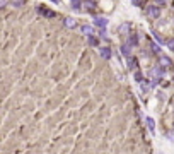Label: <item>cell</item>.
<instances>
[{
  "mask_svg": "<svg viewBox=\"0 0 174 154\" xmlns=\"http://www.w3.org/2000/svg\"><path fill=\"white\" fill-rule=\"evenodd\" d=\"M128 65L132 70H138V60L135 57H128Z\"/></svg>",
  "mask_w": 174,
  "mask_h": 154,
  "instance_id": "8fae6325",
  "label": "cell"
},
{
  "mask_svg": "<svg viewBox=\"0 0 174 154\" xmlns=\"http://www.w3.org/2000/svg\"><path fill=\"white\" fill-rule=\"evenodd\" d=\"M38 12L43 14V16H46V17H55V12H51V10H48V9H45V7H38Z\"/></svg>",
  "mask_w": 174,
  "mask_h": 154,
  "instance_id": "7c38bea8",
  "label": "cell"
},
{
  "mask_svg": "<svg viewBox=\"0 0 174 154\" xmlns=\"http://www.w3.org/2000/svg\"><path fill=\"white\" fill-rule=\"evenodd\" d=\"M99 36H101V38H104V39H108V33H106V28L99 29Z\"/></svg>",
  "mask_w": 174,
  "mask_h": 154,
  "instance_id": "ffe728a7",
  "label": "cell"
},
{
  "mask_svg": "<svg viewBox=\"0 0 174 154\" xmlns=\"http://www.w3.org/2000/svg\"><path fill=\"white\" fill-rule=\"evenodd\" d=\"M80 31L84 33V34H87V36L94 34V28H92V26H89V24H82L80 26Z\"/></svg>",
  "mask_w": 174,
  "mask_h": 154,
  "instance_id": "30bf717a",
  "label": "cell"
},
{
  "mask_svg": "<svg viewBox=\"0 0 174 154\" xmlns=\"http://www.w3.org/2000/svg\"><path fill=\"white\" fill-rule=\"evenodd\" d=\"M94 26H97V28H106L108 26V19L106 17H94Z\"/></svg>",
  "mask_w": 174,
  "mask_h": 154,
  "instance_id": "5b68a950",
  "label": "cell"
},
{
  "mask_svg": "<svg viewBox=\"0 0 174 154\" xmlns=\"http://www.w3.org/2000/svg\"><path fill=\"white\" fill-rule=\"evenodd\" d=\"M63 24L67 26L68 29H74L75 26H77V21L74 19V17H65V21H63Z\"/></svg>",
  "mask_w": 174,
  "mask_h": 154,
  "instance_id": "52a82bcc",
  "label": "cell"
},
{
  "mask_svg": "<svg viewBox=\"0 0 174 154\" xmlns=\"http://www.w3.org/2000/svg\"><path fill=\"white\" fill-rule=\"evenodd\" d=\"M132 3H133V5H137V7L142 5V3H140V0H132Z\"/></svg>",
  "mask_w": 174,
  "mask_h": 154,
  "instance_id": "d4e9b609",
  "label": "cell"
},
{
  "mask_svg": "<svg viewBox=\"0 0 174 154\" xmlns=\"http://www.w3.org/2000/svg\"><path fill=\"white\" fill-rule=\"evenodd\" d=\"M22 3H24V0H12V5H16V7L22 5Z\"/></svg>",
  "mask_w": 174,
  "mask_h": 154,
  "instance_id": "603a6c76",
  "label": "cell"
},
{
  "mask_svg": "<svg viewBox=\"0 0 174 154\" xmlns=\"http://www.w3.org/2000/svg\"><path fill=\"white\" fill-rule=\"evenodd\" d=\"M148 75H150V79L152 80H159V79H162L164 77V67H154V69H150V72H148Z\"/></svg>",
  "mask_w": 174,
  "mask_h": 154,
  "instance_id": "6da1fadb",
  "label": "cell"
},
{
  "mask_svg": "<svg viewBox=\"0 0 174 154\" xmlns=\"http://www.w3.org/2000/svg\"><path fill=\"white\" fill-rule=\"evenodd\" d=\"M82 7H84V9L85 10H89V12H92V10L94 9H96V2H94V0H85V2H84V5H82Z\"/></svg>",
  "mask_w": 174,
  "mask_h": 154,
  "instance_id": "9c48e42d",
  "label": "cell"
},
{
  "mask_svg": "<svg viewBox=\"0 0 174 154\" xmlns=\"http://www.w3.org/2000/svg\"><path fill=\"white\" fill-rule=\"evenodd\" d=\"M118 33H119V34H128V33H130V24L128 23L119 24L118 26Z\"/></svg>",
  "mask_w": 174,
  "mask_h": 154,
  "instance_id": "ba28073f",
  "label": "cell"
},
{
  "mask_svg": "<svg viewBox=\"0 0 174 154\" xmlns=\"http://www.w3.org/2000/svg\"><path fill=\"white\" fill-rule=\"evenodd\" d=\"M164 3H166V0H155V5H164Z\"/></svg>",
  "mask_w": 174,
  "mask_h": 154,
  "instance_id": "cb8c5ba5",
  "label": "cell"
},
{
  "mask_svg": "<svg viewBox=\"0 0 174 154\" xmlns=\"http://www.w3.org/2000/svg\"><path fill=\"white\" fill-rule=\"evenodd\" d=\"M70 2H72V7H74L75 10H80L82 5H84V2H82V0H70Z\"/></svg>",
  "mask_w": 174,
  "mask_h": 154,
  "instance_id": "2e32d148",
  "label": "cell"
},
{
  "mask_svg": "<svg viewBox=\"0 0 174 154\" xmlns=\"http://www.w3.org/2000/svg\"><path fill=\"white\" fill-rule=\"evenodd\" d=\"M51 2H53V3H60L61 0H51Z\"/></svg>",
  "mask_w": 174,
  "mask_h": 154,
  "instance_id": "484cf974",
  "label": "cell"
},
{
  "mask_svg": "<svg viewBox=\"0 0 174 154\" xmlns=\"http://www.w3.org/2000/svg\"><path fill=\"white\" fill-rule=\"evenodd\" d=\"M87 41H89V45H90V46H97V45H99V39H97L96 36H92V34L87 36Z\"/></svg>",
  "mask_w": 174,
  "mask_h": 154,
  "instance_id": "9a60e30c",
  "label": "cell"
},
{
  "mask_svg": "<svg viewBox=\"0 0 174 154\" xmlns=\"http://www.w3.org/2000/svg\"><path fill=\"white\" fill-rule=\"evenodd\" d=\"M166 137H167V139H169V141H171V142H174V130L167 132V134H166Z\"/></svg>",
  "mask_w": 174,
  "mask_h": 154,
  "instance_id": "7402d4cb",
  "label": "cell"
},
{
  "mask_svg": "<svg viewBox=\"0 0 174 154\" xmlns=\"http://www.w3.org/2000/svg\"><path fill=\"white\" fill-rule=\"evenodd\" d=\"M166 45H167V48H169V50H172V51H174V38L167 39V41H166Z\"/></svg>",
  "mask_w": 174,
  "mask_h": 154,
  "instance_id": "d6986e66",
  "label": "cell"
},
{
  "mask_svg": "<svg viewBox=\"0 0 174 154\" xmlns=\"http://www.w3.org/2000/svg\"><path fill=\"white\" fill-rule=\"evenodd\" d=\"M148 45H150V50L154 51V53H161V46H159L157 43H154V41H148Z\"/></svg>",
  "mask_w": 174,
  "mask_h": 154,
  "instance_id": "e0dca14e",
  "label": "cell"
},
{
  "mask_svg": "<svg viewBox=\"0 0 174 154\" xmlns=\"http://www.w3.org/2000/svg\"><path fill=\"white\" fill-rule=\"evenodd\" d=\"M119 51H121V53L125 55L126 58H128V57H132V45H130V43H123V45H121V48H119Z\"/></svg>",
  "mask_w": 174,
  "mask_h": 154,
  "instance_id": "3957f363",
  "label": "cell"
},
{
  "mask_svg": "<svg viewBox=\"0 0 174 154\" xmlns=\"http://www.w3.org/2000/svg\"><path fill=\"white\" fill-rule=\"evenodd\" d=\"M154 36H155V39H157V41L161 43V45H166V41L162 39V36H159V33H157V31H154Z\"/></svg>",
  "mask_w": 174,
  "mask_h": 154,
  "instance_id": "ac0fdd59",
  "label": "cell"
},
{
  "mask_svg": "<svg viewBox=\"0 0 174 154\" xmlns=\"http://www.w3.org/2000/svg\"><path fill=\"white\" fill-rule=\"evenodd\" d=\"M135 80H138V82H142V74H140V70H135Z\"/></svg>",
  "mask_w": 174,
  "mask_h": 154,
  "instance_id": "44dd1931",
  "label": "cell"
},
{
  "mask_svg": "<svg viewBox=\"0 0 174 154\" xmlns=\"http://www.w3.org/2000/svg\"><path fill=\"white\" fill-rule=\"evenodd\" d=\"M147 16L152 17V19H157V17L161 16V9H159L157 5H148L147 7Z\"/></svg>",
  "mask_w": 174,
  "mask_h": 154,
  "instance_id": "7a4b0ae2",
  "label": "cell"
},
{
  "mask_svg": "<svg viewBox=\"0 0 174 154\" xmlns=\"http://www.w3.org/2000/svg\"><path fill=\"white\" fill-rule=\"evenodd\" d=\"M99 53H101V57H103L104 60H109V58H111V48H109V46H104V48H101Z\"/></svg>",
  "mask_w": 174,
  "mask_h": 154,
  "instance_id": "8992f818",
  "label": "cell"
},
{
  "mask_svg": "<svg viewBox=\"0 0 174 154\" xmlns=\"http://www.w3.org/2000/svg\"><path fill=\"white\" fill-rule=\"evenodd\" d=\"M147 127H148V130L150 132H155V122H154V118H150V116H147Z\"/></svg>",
  "mask_w": 174,
  "mask_h": 154,
  "instance_id": "5bb4252c",
  "label": "cell"
},
{
  "mask_svg": "<svg viewBox=\"0 0 174 154\" xmlns=\"http://www.w3.org/2000/svg\"><path fill=\"white\" fill-rule=\"evenodd\" d=\"M159 65H161V67H169V65H172V62H171V58L169 57H166V55H161V57H159Z\"/></svg>",
  "mask_w": 174,
  "mask_h": 154,
  "instance_id": "277c9868",
  "label": "cell"
},
{
  "mask_svg": "<svg viewBox=\"0 0 174 154\" xmlns=\"http://www.w3.org/2000/svg\"><path fill=\"white\" fill-rule=\"evenodd\" d=\"M128 43H130L132 46H137V45H138V36H137V33H132V34H130Z\"/></svg>",
  "mask_w": 174,
  "mask_h": 154,
  "instance_id": "4fadbf2b",
  "label": "cell"
}]
</instances>
